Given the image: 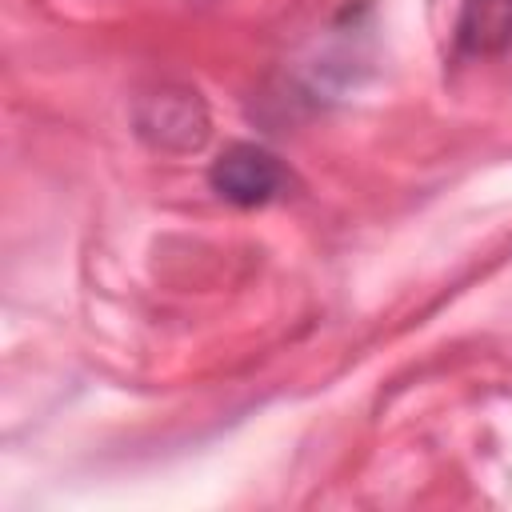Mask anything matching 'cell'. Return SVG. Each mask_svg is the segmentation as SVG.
I'll return each mask as SVG.
<instances>
[{"label": "cell", "instance_id": "cell-1", "mask_svg": "<svg viewBox=\"0 0 512 512\" xmlns=\"http://www.w3.org/2000/svg\"><path fill=\"white\" fill-rule=\"evenodd\" d=\"M136 128L164 152H196L208 140V112L188 88H160L136 104Z\"/></svg>", "mask_w": 512, "mask_h": 512}, {"label": "cell", "instance_id": "cell-2", "mask_svg": "<svg viewBox=\"0 0 512 512\" xmlns=\"http://www.w3.org/2000/svg\"><path fill=\"white\" fill-rule=\"evenodd\" d=\"M212 188L236 208H260L280 196L284 164L260 144H232L212 160Z\"/></svg>", "mask_w": 512, "mask_h": 512}, {"label": "cell", "instance_id": "cell-3", "mask_svg": "<svg viewBox=\"0 0 512 512\" xmlns=\"http://www.w3.org/2000/svg\"><path fill=\"white\" fill-rule=\"evenodd\" d=\"M456 44L472 56H492L512 44V0H464Z\"/></svg>", "mask_w": 512, "mask_h": 512}]
</instances>
